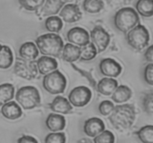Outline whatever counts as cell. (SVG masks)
I'll use <instances>...</instances> for the list:
<instances>
[{
  "label": "cell",
  "instance_id": "6da1fadb",
  "mask_svg": "<svg viewBox=\"0 0 153 143\" xmlns=\"http://www.w3.org/2000/svg\"><path fill=\"white\" fill-rule=\"evenodd\" d=\"M109 115L108 119L114 128L118 130H124L131 128L135 120V107L129 104L117 105Z\"/></svg>",
  "mask_w": 153,
  "mask_h": 143
},
{
  "label": "cell",
  "instance_id": "7a4b0ae2",
  "mask_svg": "<svg viewBox=\"0 0 153 143\" xmlns=\"http://www.w3.org/2000/svg\"><path fill=\"white\" fill-rule=\"evenodd\" d=\"M35 43L42 55L54 57H59L64 47L61 37L53 33L40 35L36 39Z\"/></svg>",
  "mask_w": 153,
  "mask_h": 143
},
{
  "label": "cell",
  "instance_id": "3957f363",
  "mask_svg": "<svg viewBox=\"0 0 153 143\" xmlns=\"http://www.w3.org/2000/svg\"><path fill=\"white\" fill-rule=\"evenodd\" d=\"M139 16L134 8L125 7L120 8L114 17V22L117 29L126 34L129 30L139 23Z\"/></svg>",
  "mask_w": 153,
  "mask_h": 143
},
{
  "label": "cell",
  "instance_id": "277c9868",
  "mask_svg": "<svg viewBox=\"0 0 153 143\" xmlns=\"http://www.w3.org/2000/svg\"><path fill=\"white\" fill-rule=\"evenodd\" d=\"M16 100L24 110H32L40 104L39 91L34 86H22L16 93Z\"/></svg>",
  "mask_w": 153,
  "mask_h": 143
},
{
  "label": "cell",
  "instance_id": "5b68a950",
  "mask_svg": "<svg viewBox=\"0 0 153 143\" xmlns=\"http://www.w3.org/2000/svg\"><path fill=\"white\" fill-rule=\"evenodd\" d=\"M43 86L49 93L58 95L64 92L67 86V80L61 72L55 69L45 74L43 79Z\"/></svg>",
  "mask_w": 153,
  "mask_h": 143
},
{
  "label": "cell",
  "instance_id": "8992f818",
  "mask_svg": "<svg viewBox=\"0 0 153 143\" xmlns=\"http://www.w3.org/2000/svg\"><path fill=\"white\" fill-rule=\"evenodd\" d=\"M128 44L137 51H142L149 45V34L142 25H137L126 33Z\"/></svg>",
  "mask_w": 153,
  "mask_h": 143
},
{
  "label": "cell",
  "instance_id": "52a82bcc",
  "mask_svg": "<svg viewBox=\"0 0 153 143\" xmlns=\"http://www.w3.org/2000/svg\"><path fill=\"white\" fill-rule=\"evenodd\" d=\"M35 63V60H27L22 57H17L13 68L14 74L25 80H33L37 77L38 72Z\"/></svg>",
  "mask_w": 153,
  "mask_h": 143
},
{
  "label": "cell",
  "instance_id": "ba28073f",
  "mask_svg": "<svg viewBox=\"0 0 153 143\" xmlns=\"http://www.w3.org/2000/svg\"><path fill=\"white\" fill-rule=\"evenodd\" d=\"M92 92L89 88L85 86L75 87L71 90L68 96L69 101L72 105L76 107H82L90 102Z\"/></svg>",
  "mask_w": 153,
  "mask_h": 143
},
{
  "label": "cell",
  "instance_id": "9c48e42d",
  "mask_svg": "<svg viewBox=\"0 0 153 143\" xmlns=\"http://www.w3.org/2000/svg\"><path fill=\"white\" fill-rule=\"evenodd\" d=\"M91 38L97 49V53L104 52L107 49L111 40L108 33L100 25L94 27V29L91 31Z\"/></svg>",
  "mask_w": 153,
  "mask_h": 143
},
{
  "label": "cell",
  "instance_id": "30bf717a",
  "mask_svg": "<svg viewBox=\"0 0 153 143\" xmlns=\"http://www.w3.org/2000/svg\"><path fill=\"white\" fill-rule=\"evenodd\" d=\"M99 67L102 74L109 77H118L122 72L120 64L111 58H105L102 60Z\"/></svg>",
  "mask_w": 153,
  "mask_h": 143
},
{
  "label": "cell",
  "instance_id": "8fae6325",
  "mask_svg": "<svg viewBox=\"0 0 153 143\" xmlns=\"http://www.w3.org/2000/svg\"><path fill=\"white\" fill-rule=\"evenodd\" d=\"M67 40L70 43L82 46H85L90 42V36L88 31L80 27L71 28L67 34Z\"/></svg>",
  "mask_w": 153,
  "mask_h": 143
},
{
  "label": "cell",
  "instance_id": "7c38bea8",
  "mask_svg": "<svg viewBox=\"0 0 153 143\" xmlns=\"http://www.w3.org/2000/svg\"><path fill=\"white\" fill-rule=\"evenodd\" d=\"M59 16L65 22L73 23L82 19V13L78 4H68L63 7L59 13Z\"/></svg>",
  "mask_w": 153,
  "mask_h": 143
},
{
  "label": "cell",
  "instance_id": "4fadbf2b",
  "mask_svg": "<svg viewBox=\"0 0 153 143\" xmlns=\"http://www.w3.org/2000/svg\"><path fill=\"white\" fill-rule=\"evenodd\" d=\"M105 130V124L100 118L88 119L84 124V132L88 136L95 137Z\"/></svg>",
  "mask_w": 153,
  "mask_h": 143
},
{
  "label": "cell",
  "instance_id": "5bb4252c",
  "mask_svg": "<svg viewBox=\"0 0 153 143\" xmlns=\"http://www.w3.org/2000/svg\"><path fill=\"white\" fill-rule=\"evenodd\" d=\"M1 113L4 118L9 120H15L19 119L22 115L20 106L15 101H7L2 104Z\"/></svg>",
  "mask_w": 153,
  "mask_h": 143
},
{
  "label": "cell",
  "instance_id": "9a60e30c",
  "mask_svg": "<svg viewBox=\"0 0 153 143\" xmlns=\"http://www.w3.org/2000/svg\"><path fill=\"white\" fill-rule=\"evenodd\" d=\"M36 63H37L38 72L40 74H43V75L57 69L58 66L56 60L52 58V57L46 56V55H43L41 57L39 58L36 61Z\"/></svg>",
  "mask_w": 153,
  "mask_h": 143
},
{
  "label": "cell",
  "instance_id": "2e32d148",
  "mask_svg": "<svg viewBox=\"0 0 153 143\" xmlns=\"http://www.w3.org/2000/svg\"><path fill=\"white\" fill-rule=\"evenodd\" d=\"M49 108L55 113L68 114L73 110V107L70 101L63 96H56L52 102L49 104Z\"/></svg>",
  "mask_w": 153,
  "mask_h": 143
},
{
  "label": "cell",
  "instance_id": "e0dca14e",
  "mask_svg": "<svg viewBox=\"0 0 153 143\" xmlns=\"http://www.w3.org/2000/svg\"><path fill=\"white\" fill-rule=\"evenodd\" d=\"M46 125L52 132H58L64 129L66 126L65 118L60 114L51 113L46 119Z\"/></svg>",
  "mask_w": 153,
  "mask_h": 143
},
{
  "label": "cell",
  "instance_id": "ac0fdd59",
  "mask_svg": "<svg viewBox=\"0 0 153 143\" xmlns=\"http://www.w3.org/2000/svg\"><path fill=\"white\" fill-rule=\"evenodd\" d=\"M81 48L73 45V43H67L63 47L61 55L62 59L66 62L73 63L78 60L80 57Z\"/></svg>",
  "mask_w": 153,
  "mask_h": 143
},
{
  "label": "cell",
  "instance_id": "d6986e66",
  "mask_svg": "<svg viewBox=\"0 0 153 143\" xmlns=\"http://www.w3.org/2000/svg\"><path fill=\"white\" fill-rule=\"evenodd\" d=\"M118 86L117 80L111 77H104L97 83V90L102 95L109 96Z\"/></svg>",
  "mask_w": 153,
  "mask_h": 143
},
{
  "label": "cell",
  "instance_id": "ffe728a7",
  "mask_svg": "<svg viewBox=\"0 0 153 143\" xmlns=\"http://www.w3.org/2000/svg\"><path fill=\"white\" fill-rule=\"evenodd\" d=\"M65 3L66 0H46L40 13L43 16L55 15L60 11Z\"/></svg>",
  "mask_w": 153,
  "mask_h": 143
},
{
  "label": "cell",
  "instance_id": "44dd1931",
  "mask_svg": "<svg viewBox=\"0 0 153 143\" xmlns=\"http://www.w3.org/2000/svg\"><path fill=\"white\" fill-rule=\"evenodd\" d=\"M20 57L27 60H34L39 55V50L37 46L32 42L24 43L19 50Z\"/></svg>",
  "mask_w": 153,
  "mask_h": 143
},
{
  "label": "cell",
  "instance_id": "7402d4cb",
  "mask_svg": "<svg viewBox=\"0 0 153 143\" xmlns=\"http://www.w3.org/2000/svg\"><path fill=\"white\" fill-rule=\"evenodd\" d=\"M132 95L131 89L126 85L117 86L113 93L111 94V99L117 104L126 102Z\"/></svg>",
  "mask_w": 153,
  "mask_h": 143
},
{
  "label": "cell",
  "instance_id": "603a6c76",
  "mask_svg": "<svg viewBox=\"0 0 153 143\" xmlns=\"http://www.w3.org/2000/svg\"><path fill=\"white\" fill-rule=\"evenodd\" d=\"M13 55L8 46L0 45V69H6L12 65Z\"/></svg>",
  "mask_w": 153,
  "mask_h": 143
},
{
  "label": "cell",
  "instance_id": "cb8c5ba5",
  "mask_svg": "<svg viewBox=\"0 0 153 143\" xmlns=\"http://www.w3.org/2000/svg\"><path fill=\"white\" fill-rule=\"evenodd\" d=\"M137 13L144 17H152L153 15L152 0H138L136 3Z\"/></svg>",
  "mask_w": 153,
  "mask_h": 143
},
{
  "label": "cell",
  "instance_id": "d4e9b609",
  "mask_svg": "<svg viewBox=\"0 0 153 143\" xmlns=\"http://www.w3.org/2000/svg\"><path fill=\"white\" fill-rule=\"evenodd\" d=\"M14 86L11 83H3L0 85V105L10 101L14 96Z\"/></svg>",
  "mask_w": 153,
  "mask_h": 143
},
{
  "label": "cell",
  "instance_id": "484cf974",
  "mask_svg": "<svg viewBox=\"0 0 153 143\" xmlns=\"http://www.w3.org/2000/svg\"><path fill=\"white\" fill-rule=\"evenodd\" d=\"M45 28L49 32H59L63 28L62 19L56 16H49L45 21Z\"/></svg>",
  "mask_w": 153,
  "mask_h": 143
},
{
  "label": "cell",
  "instance_id": "4316f807",
  "mask_svg": "<svg viewBox=\"0 0 153 143\" xmlns=\"http://www.w3.org/2000/svg\"><path fill=\"white\" fill-rule=\"evenodd\" d=\"M83 8L89 13H98L104 8L102 0H85Z\"/></svg>",
  "mask_w": 153,
  "mask_h": 143
},
{
  "label": "cell",
  "instance_id": "83f0119b",
  "mask_svg": "<svg viewBox=\"0 0 153 143\" xmlns=\"http://www.w3.org/2000/svg\"><path fill=\"white\" fill-rule=\"evenodd\" d=\"M97 50L96 49L95 46L93 43H88L85 46H82L81 48V54H80V60L84 61L91 60L95 57L97 56Z\"/></svg>",
  "mask_w": 153,
  "mask_h": 143
},
{
  "label": "cell",
  "instance_id": "f1b7e54d",
  "mask_svg": "<svg viewBox=\"0 0 153 143\" xmlns=\"http://www.w3.org/2000/svg\"><path fill=\"white\" fill-rule=\"evenodd\" d=\"M140 142L143 143H152L153 142V126L146 125L136 132Z\"/></svg>",
  "mask_w": 153,
  "mask_h": 143
},
{
  "label": "cell",
  "instance_id": "f546056e",
  "mask_svg": "<svg viewBox=\"0 0 153 143\" xmlns=\"http://www.w3.org/2000/svg\"><path fill=\"white\" fill-rule=\"evenodd\" d=\"M44 1L45 0H19L21 7L28 11L38 10L44 4Z\"/></svg>",
  "mask_w": 153,
  "mask_h": 143
},
{
  "label": "cell",
  "instance_id": "4dcf8cb0",
  "mask_svg": "<svg viewBox=\"0 0 153 143\" xmlns=\"http://www.w3.org/2000/svg\"><path fill=\"white\" fill-rule=\"evenodd\" d=\"M115 138L114 134L109 130H103L94 137V142L95 143H114Z\"/></svg>",
  "mask_w": 153,
  "mask_h": 143
},
{
  "label": "cell",
  "instance_id": "1f68e13d",
  "mask_svg": "<svg viewBox=\"0 0 153 143\" xmlns=\"http://www.w3.org/2000/svg\"><path fill=\"white\" fill-rule=\"evenodd\" d=\"M45 142L46 143H63L66 142V136L64 133H51L48 134L46 136L44 140Z\"/></svg>",
  "mask_w": 153,
  "mask_h": 143
},
{
  "label": "cell",
  "instance_id": "d6a6232c",
  "mask_svg": "<svg viewBox=\"0 0 153 143\" xmlns=\"http://www.w3.org/2000/svg\"><path fill=\"white\" fill-rule=\"evenodd\" d=\"M143 106L145 112L152 116L153 112V94L152 91L146 93L143 99Z\"/></svg>",
  "mask_w": 153,
  "mask_h": 143
},
{
  "label": "cell",
  "instance_id": "836d02e7",
  "mask_svg": "<svg viewBox=\"0 0 153 143\" xmlns=\"http://www.w3.org/2000/svg\"><path fill=\"white\" fill-rule=\"evenodd\" d=\"M114 105L111 101L105 100L100 103L99 105V111L102 116H108L113 110Z\"/></svg>",
  "mask_w": 153,
  "mask_h": 143
},
{
  "label": "cell",
  "instance_id": "e575fe53",
  "mask_svg": "<svg viewBox=\"0 0 153 143\" xmlns=\"http://www.w3.org/2000/svg\"><path fill=\"white\" fill-rule=\"evenodd\" d=\"M108 4L113 9L122 8L128 5L131 2L132 0H106Z\"/></svg>",
  "mask_w": 153,
  "mask_h": 143
},
{
  "label": "cell",
  "instance_id": "d590c367",
  "mask_svg": "<svg viewBox=\"0 0 153 143\" xmlns=\"http://www.w3.org/2000/svg\"><path fill=\"white\" fill-rule=\"evenodd\" d=\"M152 72H153V64L152 63H150L148 64V65L145 67L144 73H143L145 81H146L148 84L150 85V86H152L153 85Z\"/></svg>",
  "mask_w": 153,
  "mask_h": 143
},
{
  "label": "cell",
  "instance_id": "8d00e7d4",
  "mask_svg": "<svg viewBox=\"0 0 153 143\" xmlns=\"http://www.w3.org/2000/svg\"><path fill=\"white\" fill-rule=\"evenodd\" d=\"M17 142L19 143H34V142H37V140L34 138V137L31 136H22L20 138H19V139L17 140Z\"/></svg>",
  "mask_w": 153,
  "mask_h": 143
},
{
  "label": "cell",
  "instance_id": "74e56055",
  "mask_svg": "<svg viewBox=\"0 0 153 143\" xmlns=\"http://www.w3.org/2000/svg\"><path fill=\"white\" fill-rule=\"evenodd\" d=\"M145 59L149 63H152L153 61V46H150L145 52Z\"/></svg>",
  "mask_w": 153,
  "mask_h": 143
},
{
  "label": "cell",
  "instance_id": "f35d334b",
  "mask_svg": "<svg viewBox=\"0 0 153 143\" xmlns=\"http://www.w3.org/2000/svg\"><path fill=\"white\" fill-rule=\"evenodd\" d=\"M79 142H92V141L89 139H82V140H79Z\"/></svg>",
  "mask_w": 153,
  "mask_h": 143
}]
</instances>
